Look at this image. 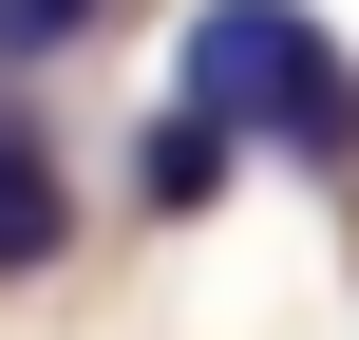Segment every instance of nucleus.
Listing matches in <instances>:
<instances>
[{"mask_svg":"<svg viewBox=\"0 0 359 340\" xmlns=\"http://www.w3.org/2000/svg\"><path fill=\"white\" fill-rule=\"evenodd\" d=\"M57 246H76V189H57V151L0 114V284H19V265H57Z\"/></svg>","mask_w":359,"mask_h":340,"instance_id":"7ed1b4c3","label":"nucleus"},{"mask_svg":"<svg viewBox=\"0 0 359 340\" xmlns=\"http://www.w3.org/2000/svg\"><path fill=\"white\" fill-rule=\"evenodd\" d=\"M170 95L189 114H227V132H284V151H359V57L303 19V0H189V57H170Z\"/></svg>","mask_w":359,"mask_h":340,"instance_id":"f257e3e1","label":"nucleus"},{"mask_svg":"<svg viewBox=\"0 0 359 340\" xmlns=\"http://www.w3.org/2000/svg\"><path fill=\"white\" fill-rule=\"evenodd\" d=\"M95 38V0H0V57H76Z\"/></svg>","mask_w":359,"mask_h":340,"instance_id":"20e7f679","label":"nucleus"},{"mask_svg":"<svg viewBox=\"0 0 359 340\" xmlns=\"http://www.w3.org/2000/svg\"><path fill=\"white\" fill-rule=\"evenodd\" d=\"M227 170H246V132H227V114H189V95H170V114H151V151H133V208H208V189H227Z\"/></svg>","mask_w":359,"mask_h":340,"instance_id":"f03ea898","label":"nucleus"}]
</instances>
